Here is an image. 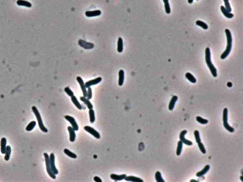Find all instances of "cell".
<instances>
[{
	"instance_id": "obj_1",
	"label": "cell",
	"mask_w": 243,
	"mask_h": 182,
	"mask_svg": "<svg viewBox=\"0 0 243 182\" xmlns=\"http://www.w3.org/2000/svg\"><path fill=\"white\" fill-rule=\"evenodd\" d=\"M225 32L227 36V46L226 49L225 51L222 53V55L220 56V58L224 60L226 58L230 53V51L232 49V37L231 32L228 29L225 30Z\"/></svg>"
},
{
	"instance_id": "obj_2",
	"label": "cell",
	"mask_w": 243,
	"mask_h": 182,
	"mask_svg": "<svg viewBox=\"0 0 243 182\" xmlns=\"http://www.w3.org/2000/svg\"><path fill=\"white\" fill-rule=\"evenodd\" d=\"M205 60L207 65L208 66L212 75L214 77L217 76V69L213 65L211 61V54L210 50L209 47L206 48L205 50Z\"/></svg>"
},
{
	"instance_id": "obj_3",
	"label": "cell",
	"mask_w": 243,
	"mask_h": 182,
	"mask_svg": "<svg viewBox=\"0 0 243 182\" xmlns=\"http://www.w3.org/2000/svg\"><path fill=\"white\" fill-rule=\"evenodd\" d=\"M32 110L33 112V113L35 114V116L37 118V121L38 122V124L39 126L40 127V129L44 133H47L48 131V129L44 126L42 120L41 115L40 114L39 111H38L37 108L35 106H33L32 107Z\"/></svg>"
},
{
	"instance_id": "obj_4",
	"label": "cell",
	"mask_w": 243,
	"mask_h": 182,
	"mask_svg": "<svg viewBox=\"0 0 243 182\" xmlns=\"http://www.w3.org/2000/svg\"><path fill=\"white\" fill-rule=\"evenodd\" d=\"M227 115H228V110L227 108H225L223 110V125L225 127V128L230 133H233L234 132L235 129L234 128L229 126V125L227 123Z\"/></svg>"
},
{
	"instance_id": "obj_5",
	"label": "cell",
	"mask_w": 243,
	"mask_h": 182,
	"mask_svg": "<svg viewBox=\"0 0 243 182\" xmlns=\"http://www.w3.org/2000/svg\"><path fill=\"white\" fill-rule=\"evenodd\" d=\"M44 156L45 157V163L47 173L50 177H51L53 179H55L56 178V177L55 174L53 173V171H52V169L51 168L50 162V156L48 155V154L46 153H44Z\"/></svg>"
},
{
	"instance_id": "obj_6",
	"label": "cell",
	"mask_w": 243,
	"mask_h": 182,
	"mask_svg": "<svg viewBox=\"0 0 243 182\" xmlns=\"http://www.w3.org/2000/svg\"><path fill=\"white\" fill-rule=\"evenodd\" d=\"M55 156L53 153L50 154V165L51 166V168L52 169V171H53V173L54 174H58V169L56 168L55 164Z\"/></svg>"
},
{
	"instance_id": "obj_7",
	"label": "cell",
	"mask_w": 243,
	"mask_h": 182,
	"mask_svg": "<svg viewBox=\"0 0 243 182\" xmlns=\"http://www.w3.org/2000/svg\"><path fill=\"white\" fill-rule=\"evenodd\" d=\"M78 44L80 45V47L83 48L84 49H86V50H89V49H92L94 47V44L90 42H86L85 40H78Z\"/></svg>"
},
{
	"instance_id": "obj_8",
	"label": "cell",
	"mask_w": 243,
	"mask_h": 182,
	"mask_svg": "<svg viewBox=\"0 0 243 182\" xmlns=\"http://www.w3.org/2000/svg\"><path fill=\"white\" fill-rule=\"evenodd\" d=\"M187 133V131L184 130H183L181 132H180V141H181L183 143H184L185 145H192L193 143L190 141V140H187L185 138V136L186 135Z\"/></svg>"
},
{
	"instance_id": "obj_9",
	"label": "cell",
	"mask_w": 243,
	"mask_h": 182,
	"mask_svg": "<svg viewBox=\"0 0 243 182\" xmlns=\"http://www.w3.org/2000/svg\"><path fill=\"white\" fill-rule=\"evenodd\" d=\"M84 128L86 131H87L89 133H90V134L93 135L96 138L99 139L100 138V134L92 127H89V126H86L84 127Z\"/></svg>"
},
{
	"instance_id": "obj_10",
	"label": "cell",
	"mask_w": 243,
	"mask_h": 182,
	"mask_svg": "<svg viewBox=\"0 0 243 182\" xmlns=\"http://www.w3.org/2000/svg\"><path fill=\"white\" fill-rule=\"evenodd\" d=\"M65 119L71 124L72 127L75 131H77L79 129L78 126L73 117L70 116H65Z\"/></svg>"
},
{
	"instance_id": "obj_11",
	"label": "cell",
	"mask_w": 243,
	"mask_h": 182,
	"mask_svg": "<svg viewBox=\"0 0 243 182\" xmlns=\"http://www.w3.org/2000/svg\"><path fill=\"white\" fill-rule=\"evenodd\" d=\"M77 82H78L80 87L82 90V92H83V95L84 97H87V90L86 89V87L85 86V83L84 82L83 80L82 79V78L78 76L77 78Z\"/></svg>"
},
{
	"instance_id": "obj_12",
	"label": "cell",
	"mask_w": 243,
	"mask_h": 182,
	"mask_svg": "<svg viewBox=\"0 0 243 182\" xmlns=\"http://www.w3.org/2000/svg\"><path fill=\"white\" fill-rule=\"evenodd\" d=\"M102 78L98 77L95 79H92V80H90L89 81H88L87 82H86V83L85 84L86 87L88 88V87H90L92 86L98 84L102 81Z\"/></svg>"
},
{
	"instance_id": "obj_13",
	"label": "cell",
	"mask_w": 243,
	"mask_h": 182,
	"mask_svg": "<svg viewBox=\"0 0 243 182\" xmlns=\"http://www.w3.org/2000/svg\"><path fill=\"white\" fill-rule=\"evenodd\" d=\"M86 16L88 17H93L100 15L101 11L100 10H95L92 11H87L85 13Z\"/></svg>"
},
{
	"instance_id": "obj_14",
	"label": "cell",
	"mask_w": 243,
	"mask_h": 182,
	"mask_svg": "<svg viewBox=\"0 0 243 182\" xmlns=\"http://www.w3.org/2000/svg\"><path fill=\"white\" fill-rule=\"evenodd\" d=\"M68 129L69 131V140L70 142H73L76 139V135L75 132V130L74 129L72 128V127L69 126L68 127Z\"/></svg>"
},
{
	"instance_id": "obj_15",
	"label": "cell",
	"mask_w": 243,
	"mask_h": 182,
	"mask_svg": "<svg viewBox=\"0 0 243 182\" xmlns=\"http://www.w3.org/2000/svg\"><path fill=\"white\" fill-rule=\"evenodd\" d=\"M126 177V175L125 174L117 175V174H112L110 175V177H111V179L114 180L116 181H121L122 180L124 179Z\"/></svg>"
},
{
	"instance_id": "obj_16",
	"label": "cell",
	"mask_w": 243,
	"mask_h": 182,
	"mask_svg": "<svg viewBox=\"0 0 243 182\" xmlns=\"http://www.w3.org/2000/svg\"><path fill=\"white\" fill-rule=\"evenodd\" d=\"M7 140L5 137H3L1 141V151L3 154H5L6 151Z\"/></svg>"
},
{
	"instance_id": "obj_17",
	"label": "cell",
	"mask_w": 243,
	"mask_h": 182,
	"mask_svg": "<svg viewBox=\"0 0 243 182\" xmlns=\"http://www.w3.org/2000/svg\"><path fill=\"white\" fill-rule=\"evenodd\" d=\"M124 180L126 181H128V182H143V181L140 178L137 177H133V176H128L126 177Z\"/></svg>"
},
{
	"instance_id": "obj_18",
	"label": "cell",
	"mask_w": 243,
	"mask_h": 182,
	"mask_svg": "<svg viewBox=\"0 0 243 182\" xmlns=\"http://www.w3.org/2000/svg\"><path fill=\"white\" fill-rule=\"evenodd\" d=\"M80 99L87 105V108H88L89 109H93V106L92 104H91L89 100L86 97H84V96L83 97H80Z\"/></svg>"
},
{
	"instance_id": "obj_19",
	"label": "cell",
	"mask_w": 243,
	"mask_h": 182,
	"mask_svg": "<svg viewBox=\"0 0 243 182\" xmlns=\"http://www.w3.org/2000/svg\"><path fill=\"white\" fill-rule=\"evenodd\" d=\"M220 9H221V11H222L223 14H224V15L225 17H226L227 18L231 19L234 17L233 14L230 13V12L227 11L226 8L224 7V6H221Z\"/></svg>"
},
{
	"instance_id": "obj_20",
	"label": "cell",
	"mask_w": 243,
	"mask_h": 182,
	"mask_svg": "<svg viewBox=\"0 0 243 182\" xmlns=\"http://www.w3.org/2000/svg\"><path fill=\"white\" fill-rule=\"evenodd\" d=\"M209 169H210V166L209 165H207L204 167L203 169H202L201 171L198 172L196 174V176L197 177H203L209 171Z\"/></svg>"
},
{
	"instance_id": "obj_21",
	"label": "cell",
	"mask_w": 243,
	"mask_h": 182,
	"mask_svg": "<svg viewBox=\"0 0 243 182\" xmlns=\"http://www.w3.org/2000/svg\"><path fill=\"white\" fill-rule=\"evenodd\" d=\"M17 4L18 5L25 6L28 8H31L32 6L31 3L25 0H18L17 1Z\"/></svg>"
},
{
	"instance_id": "obj_22",
	"label": "cell",
	"mask_w": 243,
	"mask_h": 182,
	"mask_svg": "<svg viewBox=\"0 0 243 182\" xmlns=\"http://www.w3.org/2000/svg\"><path fill=\"white\" fill-rule=\"evenodd\" d=\"M119 79H118V85L120 86H122L124 84V72L123 69L120 70L119 71Z\"/></svg>"
},
{
	"instance_id": "obj_23",
	"label": "cell",
	"mask_w": 243,
	"mask_h": 182,
	"mask_svg": "<svg viewBox=\"0 0 243 182\" xmlns=\"http://www.w3.org/2000/svg\"><path fill=\"white\" fill-rule=\"evenodd\" d=\"M178 99V98L176 96H174L172 97V98L171 100L169 102V110H172L173 109V108H174L175 103L176 102Z\"/></svg>"
},
{
	"instance_id": "obj_24",
	"label": "cell",
	"mask_w": 243,
	"mask_h": 182,
	"mask_svg": "<svg viewBox=\"0 0 243 182\" xmlns=\"http://www.w3.org/2000/svg\"><path fill=\"white\" fill-rule=\"evenodd\" d=\"M123 40L121 37H119L117 42V51L119 53H121L123 50Z\"/></svg>"
},
{
	"instance_id": "obj_25",
	"label": "cell",
	"mask_w": 243,
	"mask_h": 182,
	"mask_svg": "<svg viewBox=\"0 0 243 182\" xmlns=\"http://www.w3.org/2000/svg\"><path fill=\"white\" fill-rule=\"evenodd\" d=\"M71 99L72 102L73 103V104L76 106L77 108H78L79 110H81L82 109V106L81 105V104L79 103L77 99V98H76V97H75V96H73L71 97Z\"/></svg>"
},
{
	"instance_id": "obj_26",
	"label": "cell",
	"mask_w": 243,
	"mask_h": 182,
	"mask_svg": "<svg viewBox=\"0 0 243 182\" xmlns=\"http://www.w3.org/2000/svg\"><path fill=\"white\" fill-rule=\"evenodd\" d=\"M11 148L10 145H8L6 146V151L5 156L4 157V159L6 161H9L10 158V156H11Z\"/></svg>"
},
{
	"instance_id": "obj_27",
	"label": "cell",
	"mask_w": 243,
	"mask_h": 182,
	"mask_svg": "<svg viewBox=\"0 0 243 182\" xmlns=\"http://www.w3.org/2000/svg\"><path fill=\"white\" fill-rule=\"evenodd\" d=\"M64 152L67 156H69V157H70L71 158H77V156L75 154L72 152L68 149H65L64 150Z\"/></svg>"
},
{
	"instance_id": "obj_28",
	"label": "cell",
	"mask_w": 243,
	"mask_h": 182,
	"mask_svg": "<svg viewBox=\"0 0 243 182\" xmlns=\"http://www.w3.org/2000/svg\"><path fill=\"white\" fill-rule=\"evenodd\" d=\"M89 115L90 123H94V122L95 121V115L94 110L93 109H89Z\"/></svg>"
},
{
	"instance_id": "obj_29",
	"label": "cell",
	"mask_w": 243,
	"mask_h": 182,
	"mask_svg": "<svg viewBox=\"0 0 243 182\" xmlns=\"http://www.w3.org/2000/svg\"><path fill=\"white\" fill-rule=\"evenodd\" d=\"M185 76H186V78L191 83H195L196 82V79L195 78V77L190 73H189V72L187 73L185 75Z\"/></svg>"
},
{
	"instance_id": "obj_30",
	"label": "cell",
	"mask_w": 243,
	"mask_h": 182,
	"mask_svg": "<svg viewBox=\"0 0 243 182\" xmlns=\"http://www.w3.org/2000/svg\"><path fill=\"white\" fill-rule=\"evenodd\" d=\"M36 125V122L35 121L31 122L26 127V130L28 131H32Z\"/></svg>"
},
{
	"instance_id": "obj_31",
	"label": "cell",
	"mask_w": 243,
	"mask_h": 182,
	"mask_svg": "<svg viewBox=\"0 0 243 182\" xmlns=\"http://www.w3.org/2000/svg\"><path fill=\"white\" fill-rule=\"evenodd\" d=\"M182 148H183V143L181 141H179L178 142V145H177V152L176 154L178 156H180L182 151Z\"/></svg>"
},
{
	"instance_id": "obj_32",
	"label": "cell",
	"mask_w": 243,
	"mask_h": 182,
	"mask_svg": "<svg viewBox=\"0 0 243 182\" xmlns=\"http://www.w3.org/2000/svg\"><path fill=\"white\" fill-rule=\"evenodd\" d=\"M155 179L157 182H164V180L161 177V173L159 171H157L155 174Z\"/></svg>"
},
{
	"instance_id": "obj_33",
	"label": "cell",
	"mask_w": 243,
	"mask_h": 182,
	"mask_svg": "<svg viewBox=\"0 0 243 182\" xmlns=\"http://www.w3.org/2000/svg\"><path fill=\"white\" fill-rule=\"evenodd\" d=\"M163 1L164 3L165 11L167 14H169L171 13V8L169 3V0H163Z\"/></svg>"
},
{
	"instance_id": "obj_34",
	"label": "cell",
	"mask_w": 243,
	"mask_h": 182,
	"mask_svg": "<svg viewBox=\"0 0 243 182\" xmlns=\"http://www.w3.org/2000/svg\"><path fill=\"white\" fill-rule=\"evenodd\" d=\"M196 24L197 25L199 26L202 27L204 30L208 29V25L203 21H196Z\"/></svg>"
},
{
	"instance_id": "obj_35",
	"label": "cell",
	"mask_w": 243,
	"mask_h": 182,
	"mask_svg": "<svg viewBox=\"0 0 243 182\" xmlns=\"http://www.w3.org/2000/svg\"><path fill=\"white\" fill-rule=\"evenodd\" d=\"M196 120L198 123L201 124H206L208 123V120L206 119L202 118L201 116H198L196 117Z\"/></svg>"
},
{
	"instance_id": "obj_36",
	"label": "cell",
	"mask_w": 243,
	"mask_h": 182,
	"mask_svg": "<svg viewBox=\"0 0 243 182\" xmlns=\"http://www.w3.org/2000/svg\"><path fill=\"white\" fill-rule=\"evenodd\" d=\"M194 135L195 137L196 141L197 143L201 142V139L199 136V133L198 130H195L194 132Z\"/></svg>"
},
{
	"instance_id": "obj_37",
	"label": "cell",
	"mask_w": 243,
	"mask_h": 182,
	"mask_svg": "<svg viewBox=\"0 0 243 182\" xmlns=\"http://www.w3.org/2000/svg\"><path fill=\"white\" fill-rule=\"evenodd\" d=\"M198 146L201 152L203 154H206V150L205 148V147L204 146L203 144L202 143L199 142L198 143Z\"/></svg>"
},
{
	"instance_id": "obj_38",
	"label": "cell",
	"mask_w": 243,
	"mask_h": 182,
	"mask_svg": "<svg viewBox=\"0 0 243 182\" xmlns=\"http://www.w3.org/2000/svg\"><path fill=\"white\" fill-rule=\"evenodd\" d=\"M64 90H65V92L66 93V94L69 95V97H71L72 96H74V93L73 92V91L69 87H65V89H64Z\"/></svg>"
},
{
	"instance_id": "obj_39",
	"label": "cell",
	"mask_w": 243,
	"mask_h": 182,
	"mask_svg": "<svg viewBox=\"0 0 243 182\" xmlns=\"http://www.w3.org/2000/svg\"><path fill=\"white\" fill-rule=\"evenodd\" d=\"M224 2H225V7H226L225 8L227 9V11H228L230 13L232 11V9L231 8L230 4L228 2V0H224Z\"/></svg>"
},
{
	"instance_id": "obj_40",
	"label": "cell",
	"mask_w": 243,
	"mask_h": 182,
	"mask_svg": "<svg viewBox=\"0 0 243 182\" xmlns=\"http://www.w3.org/2000/svg\"><path fill=\"white\" fill-rule=\"evenodd\" d=\"M87 97V99H88L89 100L91 99L92 98V90L90 87L88 88Z\"/></svg>"
},
{
	"instance_id": "obj_41",
	"label": "cell",
	"mask_w": 243,
	"mask_h": 182,
	"mask_svg": "<svg viewBox=\"0 0 243 182\" xmlns=\"http://www.w3.org/2000/svg\"><path fill=\"white\" fill-rule=\"evenodd\" d=\"M94 181L95 182H102V180L99 177H95L94 178Z\"/></svg>"
},
{
	"instance_id": "obj_42",
	"label": "cell",
	"mask_w": 243,
	"mask_h": 182,
	"mask_svg": "<svg viewBox=\"0 0 243 182\" xmlns=\"http://www.w3.org/2000/svg\"><path fill=\"white\" fill-rule=\"evenodd\" d=\"M227 86L229 87H231L232 86V83H231L230 82H228L227 84Z\"/></svg>"
},
{
	"instance_id": "obj_43",
	"label": "cell",
	"mask_w": 243,
	"mask_h": 182,
	"mask_svg": "<svg viewBox=\"0 0 243 182\" xmlns=\"http://www.w3.org/2000/svg\"><path fill=\"white\" fill-rule=\"evenodd\" d=\"M193 2V0H188V3L190 4H191Z\"/></svg>"
},
{
	"instance_id": "obj_44",
	"label": "cell",
	"mask_w": 243,
	"mask_h": 182,
	"mask_svg": "<svg viewBox=\"0 0 243 182\" xmlns=\"http://www.w3.org/2000/svg\"><path fill=\"white\" fill-rule=\"evenodd\" d=\"M190 182H198V181H196V180H191L190 181Z\"/></svg>"
},
{
	"instance_id": "obj_45",
	"label": "cell",
	"mask_w": 243,
	"mask_h": 182,
	"mask_svg": "<svg viewBox=\"0 0 243 182\" xmlns=\"http://www.w3.org/2000/svg\"><path fill=\"white\" fill-rule=\"evenodd\" d=\"M197 1H198V0H197Z\"/></svg>"
}]
</instances>
